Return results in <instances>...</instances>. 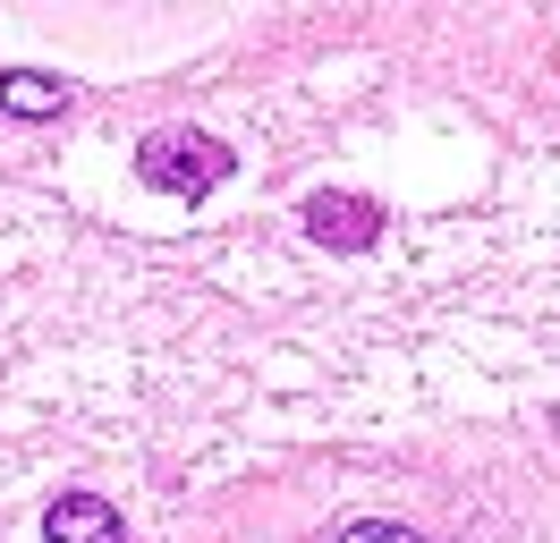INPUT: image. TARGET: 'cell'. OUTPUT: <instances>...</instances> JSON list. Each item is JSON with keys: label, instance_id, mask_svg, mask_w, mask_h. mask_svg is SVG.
<instances>
[{"label": "cell", "instance_id": "cell-3", "mask_svg": "<svg viewBox=\"0 0 560 543\" xmlns=\"http://www.w3.org/2000/svg\"><path fill=\"white\" fill-rule=\"evenodd\" d=\"M43 535L51 543H119V509L103 493H60V501L43 509Z\"/></svg>", "mask_w": 560, "mask_h": 543}, {"label": "cell", "instance_id": "cell-4", "mask_svg": "<svg viewBox=\"0 0 560 543\" xmlns=\"http://www.w3.org/2000/svg\"><path fill=\"white\" fill-rule=\"evenodd\" d=\"M0 111H9V119H60V111H69V85L9 68V77H0Z\"/></svg>", "mask_w": 560, "mask_h": 543}, {"label": "cell", "instance_id": "cell-1", "mask_svg": "<svg viewBox=\"0 0 560 543\" xmlns=\"http://www.w3.org/2000/svg\"><path fill=\"white\" fill-rule=\"evenodd\" d=\"M230 170H238L230 145H221V136H196V128H162V136L137 145V178L162 187V196H178V204H205Z\"/></svg>", "mask_w": 560, "mask_h": 543}, {"label": "cell", "instance_id": "cell-5", "mask_svg": "<svg viewBox=\"0 0 560 543\" xmlns=\"http://www.w3.org/2000/svg\"><path fill=\"white\" fill-rule=\"evenodd\" d=\"M331 543H424L417 527H390V518H357V527H340Z\"/></svg>", "mask_w": 560, "mask_h": 543}, {"label": "cell", "instance_id": "cell-2", "mask_svg": "<svg viewBox=\"0 0 560 543\" xmlns=\"http://www.w3.org/2000/svg\"><path fill=\"white\" fill-rule=\"evenodd\" d=\"M306 230H315L323 246L357 255V246H374V238H383V212H374L365 196H315V204H306Z\"/></svg>", "mask_w": 560, "mask_h": 543}]
</instances>
